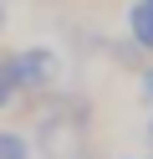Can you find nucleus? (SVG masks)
<instances>
[{"label": "nucleus", "mask_w": 153, "mask_h": 159, "mask_svg": "<svg viewBox=\"0 0 153 159\" xmlns=\"http://www.w3.org/2000/svg\"><path fill=\"white\" fill-rule=\"evenodd\" d=\"M56 72H61V57L51 46H31V52H15L0 67V82L5 87H51Z\"/></svg>", "instance_id": "1"}, {"label": "nucleus", "mask_w": 153, "mask_h": 159, "mask_svg": "<svg viewBox=\"0 0 153 159\" xmlns=\"http://www.w3.org/2000/svg\"><path fill=\"white\" fill-rule=\"evenodd\" d=\"M128 36H133V46L153 52V0H133L128 5Z\"/></svg>", "instance_id": "2"}, {"label": "nucleus", "mask_w": 153, "mask_h": 159, "mask_svg": "<svg viewBox=\"0 0 153 159\" xmlns=\"http://www.w3.org/2000/svg\"><path fill=\"white\" fill-rule=\"evenodd\" d=\"M0 159H31V139L15 128H0Z\"/></svg>", "instance_id": "3"}, {"label": "nucleus", "mask_w": 153, "mask_h": 159, "mask_svg": "<svg viewBox=\"0 0 153 159\" xmlns=\"http://www.w3.org/2000/svg\"><path fill=\"white\" fill-rule=\"evenodd\" d=\"M138 93H143V103H153V67L138 77Z\"/></svg>", "instance_id": "4"}, {"label": "nucleus", "mask_w": 153, "mask_h": 159, "mask_svg": "<svg viewBox=\"0 0 153 159\" xmlns=\"http://www.w3.org/2000/svg\"><path fill=\"white\" fill-rule=\"evenodd\" d=\"M5 103H10V87H5V82H0V108H5Z\"/></svg>", "instance_id": "5"}, {"label": "nucleus", "mask_w": 153, "mask_h": 159, "mask_svg": "<svg viewBox=\"0 0 153 159\" xmlns=\"http://www.w3.org/2000/svg\"><path fill=\"white\" fill-rule=\"evenodd\" d=\"M0 31H5V11H0Z\"/></svg>", "instance_id": "6"}, {"label": "nucleus", "mask_w": 153, "mask_h": 159, "mask_svg": "<svg viewBox=\"0 0 153 159\" xmlns=\"http://www.w3.org/2000/svg\"><path fill=\"white\" fill-rule=\"evenodd\" d=\"M148 139H153V123H148Z\"/></svg>", "instance_id": "7"}]
</instances>
